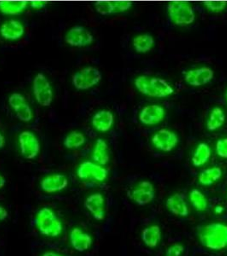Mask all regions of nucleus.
Here are the masks:
<instances>
[{
	"label": "nucleus",
	"mask_w": 227,
	"mask_h": 256,
	"mask_svg": "<svg viewBox=\"0 0 227 256\" xmlns=\"http://www.w3.org/2000/svg\"><path fill=\"white\" fill-rule=\"evenodd\" d=\"M34 224L42 236L58 238L64 232V224L58 214L50 208H42L35 216Z\"/></svg>",
	"instance_id": "1"
},
{
	"label": "nucleus",
	"mask_w": 227,
	"mask_h": 256,
	"mask_svg": "<svg viewBox=\"0 0 227 256\" xmlns=\"http://www.w3.org/2000/svg\"><path fill=\"white\" fill-rule=\"evenodd\" d=\"M199 242L205 248L220 251L227 248V224L214 222L205 224L198 232Z\"/></svg>",
	"instance_id": "2"
},
{
	"label": "nucleus",
	"mask_w": 227,
	"mask_h": 256,
	"mask_svg": "<svg viewBox=\"0 0 227 256\" xmlns=\"http://www.w3.org/2000/svg\"><path fill=\"white\" fill-rule=\"evenodd\" d=\"M134 86L142 95L154 98H166L174 94L168 82L153 76H138L134 80Z\"/></svg>",
	"instance_id": "3"
},
{
	"label": "nucleus",
	"mask_w": 227,
	"mask_h": 256,
	"mask_svg": "<svg viewBox=\"0 0 227 256\" xmlns=\"http://www.w3.org/2000/svg\"><path fill=\"white\" fill-rule=\"evenodd\" d=\"M166 10L169 20L175 26L184 28L195 22V10L188 2L174 1L168 4Z\"/></svg>",
	"instance_id": "4"
},
{
	"label": "nucleus",
	"mask_w": 227,
	"mask_h": 256,
	"mask_svg": "<svg viewBox=\"0 0 227 256\" xmlns=\"http://www.w3.org/2000/svg\"><path fill=\"white\" fill-rule=\"evenodd\" d=\"M102 79L100 70L95 67H86L74 74L72 84L76 90H90L98 84Z\"/></svg>",
	"instance_id": "5"
},
{
	"label": "nucleus",
	"mask_w": 227,
	"mask_h": 256,
	"mask_svg": "<svg viewBox=\"0 0 227 256\" xmlns=\"http://www.w3.org/2000/svg\"><path fill=\"white\" fill-rule=\"evenodd\" d=\"M32 90L38 104L47 108L52 104L54 92L49 80L44 74L38 73L32 82Z\"/></svg>",
	"instance_id": "6"
},
{
	"label": "nucleus",
	"mask_w": 227,
	"mask_h": 256,
	"mask_svg": "<svg viewBox=\"0 0 227 256\" xmlns=\"http://www.w3.org/2000/svg\"><path fill=\"white\" fill-rule=\"evenodd\" d=\"M76 174L80 180L102 183L108 178V171L104 166L88 160L78 166Z\"/></svg>",
	"instance_id": "7"
},
{
	"label": "nucleus",
	"mask_w": 227,
	"mask_h": 256,
	"mask_svg": "<svg viewBox=\"0 0 227 256\" xmlns=\"http://www.w3.org/2000/svg\"><path fill=\"white\" fill-rule=\"evenodd\" d=\"M19 147L20 154L26 160H34L40 153V143L38 137L30 131H24L20 134Z\"/></svg>",
	"instance_id": "8"
},
{
	"label": "nucleus",
	"mask_w": 227,
	"mask_h": 256,
	"mask_svg": "<svg viewBox=\"0 0 227 256\" xmlns=\"http://www.w3.org/2000/svg\"><path fill=\"white\" fill-rule=\"evenodd\" d=\"M152 143L158 150L169 153L177 147L180 143V138L177 134L169 129H160L153 135Z\"/></svg>",
	"instance_id": "9"
},
{
	"label": "nucleus",
	"mask_w": 227,
	"mask_h": 256,
	"mask_svg": "<svg viewBox=\"0 0 227 256\" xmlns=\"http://www.w3.org/2000/svg\"><path fill=\"white\" fill-rule=\"evenodd\" d=\"M156 198L154 184L148 180L140 181L131 192V199L140 207H144L153 202Z\"/></svg>",
	"instance_id": "10"
},
{
	"label": "nucleus",
	"mask_w": 227,
	"mask_h": 256,
	"mask_svg": "<svg viewBox=\"0 0 227 256\" xmlns=\"http://www.w3.org/2000/svg\"><path fill=\"white\" fill-rule=\"evenodd\" d=\"M84 208L90 216L96 220L102 222L107 214L106 199L102 193H94L88 196L84 200Z\"/></svg>",
	"instance_id": "11"
},
{
	"label": "nucleus",
	"mask_w": 227,
	"mask_h": 256,
	"mask_svg": "<svg viewBox=\"0 0 227 256\" xmlns=\"http://www.w3.org/2000/svg\"><path fill=\"white\" fill-rule=\"evenodd\" d=\"M65 42L68 46L76 48L90 46L94 42V36L90 30L83 26L72 28L65 36Z\"/></svg>",
	"instance_id": "12"
},
{
	"label": "nucleus",
	"mask_w": 227,
	"mask_h": 256,
	"mask_svg": "<svg viewBox=\"0 0 227 256\" xmlns=\"http://www.w3.org/2000/svg\"><path fill=\"white\" fill-rule=\"evenodd\" d=\"M70 244L76 252L86 253L92 247L94 238L90 233L80 227H74L70 232Z\"/></svg>",
	"instance_id": "13"
},
{
	"label": "nucleus",
	"mask_w": 227,
	"mask_h": 256,
	"mask_svg": "<svg viewBox=\"0 0 227 256\" xmlns=\"http://www.w3.org/2000/svg\"><path fill=\"white\" fill-rule=\"evenodd\" d=\"M70 186L67 175L62 174H52L41 180L40 189L46 194H56L64 192Z\"/></svg>",
	"instance_id": "14"
},
{
	"label": "nucleus",
	"mask_w": 227,
	"mask_h": 256,
	"mask_svg": "<svg viewBox=\"0 0 227 256\" xmlns=\"http://www.w3.org/2000/svg\"><path fill=\"white\" fill-rule=\"evenodd\" d=\"M214 72L208 67H201L189 70L184 74V82L192 88H200L212 82Z\"/></svg>",
	"instance_id": "15"
},
{
	"label": "nucleus",
	"mask_w": 227,
	"mask_h": 256,
	"mask_svg": "<svg viewBox=\"0 0 227 256\" xmlns=\"http://www.w3.org/2000/svg\"><path fill=\"white\" fill-rule=\"evenodd\" d=\"M166 114V110L162 106L158 104L148 105L140 111L138 120L143 125L152 126L162 122Z\"/></svg>",
	"instance_id": "16"
},
{
	"label": "nucleus",
	"mask_w": 227,
	"mask_h": 256,
	"mask_svg": "<svg viewBox=\"0 0 227 256\" xmlns=\"http://www.w3.org/2000/svg\"><path fill=\"white\" fill-rule=\"evenodd\" d=\"M0 34L4 40H19L25 34V26L20 20L10 19L1 25Z\"/></svg>",
	"instance_id": "17"
},
{
	"label": "nucleus",
	"mask_w": 227,
	"mask_h": 256,
	"mask_svg": "<svg viewBox=\"0 0 227 256\" xmlns=\"http://www.w3.org/2000/svg\"><path fill=\"white\" fill-rule=\"evenodd\" d=\"M166 210L172 216L180 218H187L190 216L188 204L181 194H174L169 196L166 202Z\"/></svg>",
	"instance_id": "18"
},
{
	"label": "nucleus",
	"mask_w": 227,
	"mask_h": 256,
	"mask_svg": "<svg viewBox=\"0 0 227 256\" xmlns=\"http://www.w3.org/2000/svg\"><path fill=\"white\" fill-rule=\"evenodd\" d=\"M114 116L108 110H100L96 112L92 120V125L99 132H107L113 128Z\"/></svg>",
	"instance_id": "19"
},
{
	"label": "nucleus",
	"mask_w": 227,
	"mask_h": 256,
	"mask_svg": "<svg viewBox=\"0 0 227 256\" xmlns=\"http://www.w3.org/2000/svg\"><path fill=\"white\" fill-rule=\"evenodd\" d=\"M92 160L100 166H105L110 162V152L108 144L102 138L96 140L92 152Z\"/></svg>",
	"instance_id": "20"
},
{
	"label": "nucleus",
	"mask_w": 227,
	"mask_h": 256,
	"mask_svg": "<svg viewBox=\"0 0 227 256\" xmlns=\"http://www.w3.org/2000/svg\"><path fill=\"white\" fill-rule=\"evenodd\" d=\"M141 238L146 247L156 248L160 244L162 238V232L158 224H152L144 229Z\"/></svg>",
	"instance_id": "21"
},
{
	"label": "nucleus",
	"mask_w": 227,
	"mask_h": 256,
	"mask_svg": "<svg viewBox=\"0 0 227 256\" xmlns=\"http://www.w3.org/2000/svg\"><path fill=\"white\" fill-rule=\"evenodd\" d=\"M212 156V150L208 144H199L196 147L192 158V163L195 168L204 166L210 162Z\"/></svg>",
	"instance_id": "22"
},
{
	"label": "nucleus",
	"mask_w": 227,
	"mask_h": 256,
	"mask_svg": "<svg viewBox=\"0 0 227 256\" xmlns=\"http://www.w3.org/2000/svg\"><path fill=\"white\" fill-rule=\"evenodd\" d=\"M223 171L220 168L214 166L210 168L204 169L198 176V182L204 186H211L222 180Z\"/></svg>",
	"instance_id": "23"
},
{
	"label": "nucleus",
	"mask_w": 227,
	"mask_h": 256,
	"mask_svg": "<svg viewBox=\"0 0 227 256\" xmlns=\"http://www.w3.org/2000/svg\"><path fill=\"white\" fill-rule=\"evenodd\" d=\"M28 7L26 1H0V12L6 16H19Z\"/></svg>",
	"instance_id": "24"
},
{
	"label": "nucleus",
	"mask_w": 227,
	"mask_h": 256,
	"mask_svg": "<svg viewBox=\"0 0 227 256\" xmlns=\"http://www.w3.org/2000/svg\"><path fill=\"white\" fill-rule=\"evenodd\" d=\"M156 44V41L152 35L140 34L136 36L132 41V46L136 52L140 54H146L150 52Z\"/></svg>",
	"instance_id": "25"
},
{
	"label": "nucleus",
	"mask_w": 227,
	"mask_h": 256,
	"mask_svg": "<svg viewBox=\"0 0 227 256\" xmlns=\"http://www.w3.org/2000/svg\"><path fill=\"white\" fill-rule=\"evenodd\" d=\"M226 120V116L224 111L220 107L212 108L210 112L207 120V129L210 132L218 130L224 125Z\"/></svg>",
	"instance_id": "26"
},
{
	"label": "nucleus",
	"mask_w": 227,
	"mask_h": 256,
	"mask_svg": "<svg viewBox=\"0 0 227 256\" xmlns=\"http://www.w3.org/2000/svg\"><path fill=\"white\" fill-rule=\"evenodd\" d=\"M189 199L196 211L204 212L208 210V199L200 190H192L190 192Z\"/></svg>",
	"instance_id": "27"
},
{
	"label": "nucleus",
	"mask_w": 227,
	"mask_h": 256,
	"mask_svg": "<svg viewBox=\"0 0 227 256\" xmlns=\"http://www.w3.org/2000/svg\"><path fill=\"white\" fill-rule=\"evenodd\" d=\"M86 137L80 132L74 131L68 134L64 141V146L68 150H79L86 143Z\"/></svg>",
	"instance_id": "28"
},
{
	"label": "nucleus",
	"mask_w": 227,
	"mask_h": 256,
	"mask_svg": "<svg viewBox=\"0 0 227 256\" xmlns=\"http://www.w3.org/2000/svg\"><path fill=\"white\" fill-rule=\"evenodd\" d=\"M96 12L102 16H110L116 14L114 1H100L94 4Z\"/></svg>",
	"instance_id": "29"
},
{
	"label": "nucleus",
	"mask_w": 227,
	"mask_h": 256,
	"mask_svg": "<svg viewBox=\"0 0 227 256\" xmlns=\"http://www.w3.org/2000/svg\"><path fill=\"white\" fill-rule=\"evenodd\" d=\"M16 117L20 120L22 122L30 123L34 118V111L30 107V104L26 102V104L22 105V107L15 111Z\"/></svg>",
	"instance_id": "30"
},
{
	"label": "nucleus",
	"mask_w": 227,
	"mask_h": 256,
	"mask_svg": "<svg viewBox=\"0 0 227 256\" xmlns=\"http://www.w3.org/2000/svg\"><path fill=\"white\" fill-rule=\"evenodd\" d=\"M204 4L210 13L214 14L222 13L227 8V2L226 1H206Z\"/></svg>",
	"instance_id": "31"
},
{
	"label": "nucleus",
	"mask_w": 227,
	"mask_h": 256,
	"mask_svg": "<svg viewBox=\"0 0 227 256\" xmlns=\"http://www.w3.org/2000/svg\"><path fill=\"white\" fill-rule=\"evenodd\" d=\"M26 104V98L22 94H13L9 98V105L14 111L16 110L22 105Z\"/></svg>",
	"instance_id": "32"
},
{
	"label": "nucleus",
	"mask_w": 227,
	"mask_h": 256,
	"mask_svg": "<svg viewBox=\"0 0 227 256\" xmlns=\"http://www.w3.org/2000/svg\"><path fill=\"white\" fill-rule=\"evenodd\" d=\"M216 154L222 159H227V138H220L216 143Z\"/></svg>",
	"instance_id": "33"
},
{
	"label": "nucleus",
	"mask_w": 227,
	"mask_h": 256,
	"mask_svg": "<svg viewBox=\"0 0 227 256\" xmlns=\"http://www.w3.org/2000/svg\"><path fill=\"white\" fill-rule=\"evenodd\" d=\"M184 252V247L180 244H174L166 248L165 256H182Z\"/></svg>",
	"instance_id": "34"
},
{
	"label": "nucleus",
	"mask_w": 227,
	"mask_h": 256,
	"mask_svg": "<svg viewBox=\"0 0 227 256\" xmlns=\"http://www.w3.org/2000/svg\"><path fill=\"white\" fill-rule=\"evenodd\" d=\"M116 3V14L120 13H125L128 12L132 6V3L130 1H114Z\"/></svg>",
	"instance_id": "35"
},
{
	"label": "nucleus",
	"mask_w": 227,
	"mask_h": 256,
	"mask_svg": "<svg viewBox=\"0 0 227 256\" xmlns=\"http://www.w3.org/2000/svg\"><path fill=\"white\" fill-rule=\"evenodd\" d=\"M47 6V4L43 1H32L28 2V6L34 10H40L44 8Z\"/></svg>",
	"instance_id": "36"
},
{
	"label": "nucleus",
	"mask_w": 227,
	"mask_h": 256,
	"mask_svg": "<svg viewBox=\"0 0 227 256\" xmlns=\"http://www.w3.org/2000/svg\"><path fill=\"white\" fill-rule=\"evenodd\" d=\"M10 214L6 208L0 205V222H4L9 218Z\"/></svg>",
	"instance_id": "37"
},
{
	"label": "nucleus",
	"mask_w": 227,
	"mask_h": 256,
	"mask_svg": "<svg viewBox=\"0 0 227 256\" xmlns=\"http://www.w3.org/2000/svg\"><path fill=\"white\" fill-rule=\"evenodd\" d=\"M40 256H65L62 254L56 252V251H46L44 253L42 254Z\"/></svg>",
	"instance_id": "38"
},
{
	"label": "nucleus",
	"mask_w": 227,
	"mask_h": 256,
	"mask_svg": "<svg viewBox=\"0 0 227 256\" xmlns=\"http://www.w3.org/2000/svg\"><path fill=\"white\" fill-rule=\"evenodd\" d=\"M6 144V138L4 136L3 134L0 132V150L4 148Z\"/></svg>",
	"instance_id": "39"
},
{
	"label": "nucleus",
	"mask_w": 227,
	"mask_h": 256,
	"mask_svg": "<svg viewBox=\"0 0 227 256\" xmlns=\"http://www.w3.org/2000/svg\"><path fill=\"white\" fill-rule=\"evenodd\" d=\"M6 178L4 177L3 175L0 174V190H1L4 189V186H6Z\"/></svg>",
	"instance_id": "40"
},
{
	"label": "nucleus",
	"mask_w": 227,
	"mask_h": 256,
	"mask_svg": "<svg viewBox=\"0 0 227 256\" xmlns=\"http://www.w3.org/2000/svg\"><path fill=\"white\" fill-rule=\"evenodd\" d=\"M224 98H226V102L227 104V90L226 92V94H224Z\"/></svg>",
	"instance_id": "41"
},
{
	"label": "nucleus",
	"mask_w": 227,
	"mask_h": 256,
	"mask_svg": "<svg viewBox=\"0 0 227 256\" xmlns=\"http://www.w3.org/2000/svg\"><path fill=\"white\" fill-rule=\"evenodd\" d=\"M226 198H227V193H226Z\"/></svg>",
	"instance_id": "42"
}]
</instances>
